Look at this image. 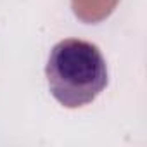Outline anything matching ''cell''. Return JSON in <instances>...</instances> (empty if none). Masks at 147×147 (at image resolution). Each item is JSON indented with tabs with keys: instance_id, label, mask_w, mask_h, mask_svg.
Masks as SVG:
<instances>
[{
	"instance_id": "obj_1",
	"label": "cell",
	"mask_w": 147,
	"mask_h": 147,
	"mask_svg": "<svg viewBox=\"0 0 147 147\" xmlns=\"http://www.w3.org/2000/svg\"><path fill=\"white\" fill-rule=\"evenodd\" d=\"M45 76L52 97L67 109L92 104L107 87V66L97 45L66 38L50 50Z\"/></svg>"
},
{
	"instance_id": "obj_2",
	"label": "cell",
	"mask_w": 147,
	"mask_h": 147,
	"mask_svg": "<svg viewBox=\"0 0 147 147\" xmlns=\"http://www.w3.org/2000/svg\"><path fill=\"white\" fill-rule=\"evenodd\" d=\"M119 0H71V9L80 21L95 24L104 19H107Z\"/></svg>"
}]
</instances>
